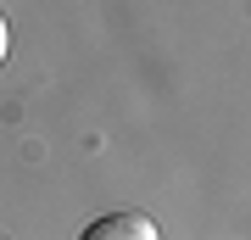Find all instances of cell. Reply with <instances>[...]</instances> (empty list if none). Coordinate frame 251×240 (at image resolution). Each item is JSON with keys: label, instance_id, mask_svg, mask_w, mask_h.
Listing matches in <instances>:
<instances>
[{"label": "cell", "instance_id": "obj_2", "mask_svg": "<svg viewBox=\"0 0 251 240\" xmlns=\"http://www.w3.org/2000/svg\"><path fill=\"white\" fill-rule=\"evenodd\" d=\"M6 51H11V28H6V17H0V62H6Z\"/></svg>", "mask_w": 251, "mask_h": 240}, {"label": "cell", "instance_id": "obj_1", "mask_svg": "<svg viewBox=\"0 0 251 240\" xmlns=\"http://www.w3.org/2000/svg\"><path fill=\"white\" fill-rule=\"evenodd\" d=\"M78 240H162V229L145 213H112V218H95Z\"/></svg>", "mask_w": 251, "mask_h": 240}]
</instances>
